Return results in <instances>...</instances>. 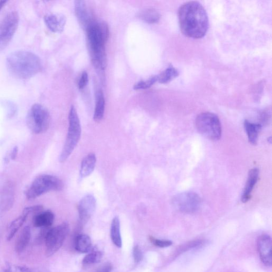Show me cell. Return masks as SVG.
<instances>
[{"label": "cell", "instance_id": "836d02e7", "mask_svg": "<svg viewBox=\"0 0 272 272\" xmlns=\"http://www.w3.org/2000/svg\"><path fill=\"white\" fill-rule=\"evenodd\" d=\"M18 152H19V147L17 146H15L13 149V150L11 154V157L12 160L16 159V158L17 156Z\"/></svg>", "mask_w": 272, "mask_h": 272}, {"label": "cell", "instance_id": "ffe728a7", "mask_svg": "<svg viewBox=\"0 0 272 272\" xmlns=\"http://www.w3.org/2000/svg\"><path fill=\"white\" fill-rule=\"evenodd\" d=\"M31 238V228L29 226H26L24 228L17 240L15 245L16 251L19 253L23 252L28 247Z\"/></svg>", "mask_w": 272, "mask_h": 272}, {"label": "cell", "instance_id": "f1b7e54d", "mask_svg": "<svg viewBox=\"0 0 272 272\" xmlns=\"http://www.w3.org/2000/svg\"><path fill=\"white\" fill-rule=\"evenodd\" d=\"M44 207L42 205H35L26 207L23 212V214L29 216L33 213H39L43 211Z\"/></svg>", "mask_w": 272, "mask_h": 272}, {"label": "cell", "instance_id": "277c9868", "mask_svg": "<svg viewBox=\"0 0 272 272\" xmlns=\"http://www.w3.org/2000/svg\"><path fill=\"white\" fill-rule=\"evenodd\" d=\"M81 134L82 128L80 118L78 117L76 109L74 107H72L69 114V129L66 141L59 157V161L61 163L66 162L71 155L80 141Z\"/></svg>", "mask_w": 272, "mask_h": 272}, {"label": "cell", "instance_id": "484cf974", "mask_svg": "<svg viewBox=\"0 0 272 272\" xmlns=\"http://www.w3.org/2000/svg\"><path fill=\"white\" fill-rule=\"evenodd\" d=\"M103 257V253L99 250H92L87 254L83 259V264L86 265L97 264Z\"/></svg>", "mask_w": 272, "mask_h": 272}, {"label": "cell", "instance_id": "603a6c76", "mask_svg": "<svg viewBox=\"0 0 272 272\" xmlns=\"http://www.w3.org/2000/svg\"><path fill=\"white\" fill-rule=\"evenodd\" d=\"M179 75L178 70L172 65L166 68L160 75H157L158 81L161 84H167L177 77Z\"/></svg>", "mask_w": 272, "mask_h": 272}, {"label": "cell", "instance_id": "1f68e13d", "mask_svg": "<svg viewBox=\"0 0 272 272\" xmlns=\"http://www.w3.org/2000/svg\"><path fill=\"white\" fill-rule=\"evenodd\" d=\"M88 82H89V75L86 72H84L80 78V81L78 82L79 89L82 90L86 87Z\"/></svg>", "mask_w": 272, "mask_h": 272}, {"label": "cell", "instance_id": "cb8c5ba5", "mask_svg": "<svg viewBox=\"0 0 272 272\" xmlns=\"http://www.w3.org/2000/svg\"><path fill=\"white\" fill-rule=\"evenodd\" d=\"M28 217V216L22 214L12 222L8 229L7 236L8 241H11L14 237L16 233L27 220Z\"/></svg>", "mask_w": 272, "mask_h": 272}, {"label": "cell", "instance_id": "5bb4252c", "mask_svg": "<svg viewBox=\"0 0 272 272\" xmlns=\"http://www.w3.org/2000/svg\"><path fill=\"white\" fill-rule=\"evenodd\" d=\"M45 22L48 28L54 33H61L65 28L66 18L62 15L50 14L45 17Z\"/></svg>", "mask_w": 272, "mask_h": 272}, {"label": "cell", "instance_id": "d4e9b609", "mask_svg": "<svg viewBox=\"0 0 272 272\" xmlns=\"http://www.w3.org/2000/svg\"><path fill=\"white\" fill-rule=\"evenodd\" d=\"M105 101L104 95L101 91L97 94V99L94 114V119L95 121L102 120L104 115Z\"/></svg>", "mask_w": 272, "mask_h": 272}, {"label": "cell", "instance_id": "f546056e", "mask_svg": "<svg viewBox=\"0 0 272 272\" xmlns=\"http://www.w3.org/2000/svg\"><path fill=\"white\" fill-rule=\"evenodd\" d=\"M133 254L134 259L136 263H139L142 260L143 258V252L138 245H135L133 248Z\"/></svg>", "mask_w": 272, "mask_h": 272}, {"label": "cell", "instance_id": "5b68a950", "mask_svg": "<svg viewBox=\"0 0 272 272\" xmlns=\"http://www.w3.org/2000/svg\"><path fill=\"white\" fill-rule=\"evenodd\" d=\"M64 183L54 175L42 174L35 178L25 195L29 200H33L51 191H60L64 188Z\"/></svg>", "mask_w": 272, "mask_h": 272}, {"label": "cell", "instance_id": "7402d4cb", "mask_svg": "<svg viewBox=\"0 0 272 272\" xmlns=\"http://www.w3.org/2000/svg\"><path fill=\"white\" fill-rule=\"evenodd\" d=\"M140 19L149 24L157 23L160 19V15L155 9L147 8L138 14Z\"/></svg>", "mask_w": 272, "mask_h": 272}, {"label": "cell", "instance_id": "4316f807", "mask_svg": "<svg viewBox=\"0 0 272 272\" xmlns=\"http://www.w3.org/2000/svg\"><path fill=\"white\" fill-rule=\"evenodd\" d=\"M157 75L154 76L146 81H142L137 83L135 85L134 89L136 90L147 89L157 82Z\"/></svg>", "mask_w": 272, "mask_h": 272}, {"label": "cell", "instance_id": "e575fe53", "mask_svg": "<svg viewBox=\"0 0 272 272\" xmlns=\"http://www.w3.org/2000/svg\"><path fill=\"white\" fill-rule=\"evenodd\" d=\"M7 2V1H0V10H2V8L5 5Z\"/></svg>", "mask_w": 272, "mask_h": 272}, {"label": "cell", "instance_id": "4fadbf2b", "mask_svg": "<svg viewBox=\"0 0 272 272\" xmlns=\"http://www.w3.org/2000/svg\"><path fill=\"white\" fill-rule=\"evenodd\" d=\"M75 10L77 19L83 27L87 29L94 21L91 12L84 1H76Z\"/></svg>", "mask_w": 272, "mask_h": 272}, {"label": "cell", "instance_id": "d6a6232c", "mask_svg": "<svg viewBox=\"0 0 272 272\" xmlns=\"http://www.w3.org/2000/svg\"><path fill=\"white\" fill-rule=\"evenodd\" d=\"M112 268V265L111 263L106 262L95 269L92 272H111Z\"/></svg>", "mask_w": 272, "mask_h": 272}, {"label": "cell", "instance_id": "9a60e30c", "mask_svg": "<svg viewBox=\"0 0 272 272\" xmlns=\"http://www.w3.org/2000/svg\"><path fill=\"white\" fill-rule=\"evenodd\" d=\"M259 176V170L254 168L250 170L248 177L241 197V201L246 203L251 198L252 191L255 187Z\"/></svg>", "mask_w": 272, "mask_h": 272}, {"label": "cell", "instance_id": "2e32d148", "mask_svg": "<svg viewBox=\"0 0 272 272\" xmlns=\"http://www.w3.org/2000/svg\"><path fill=\"white\" fill-rule=\"evenodd\" d=\"M55 218V214L51 210H43L34 217L33 224L37 227L48 228L54 223Z\"/></svg>", "mask_w": 272, "mask_h": 272}, {"label": "cell", "instance_id": "8fae6325", "mask_svg": "<svg viewBox=\"0 0 272 272\" xmlns=\"http://www.w3.org/2000/svg\"><path fill=\"white\" fill-rule=\"evenodd\" d=\"M96 200L92 195L84 197L79 203L78 210L79 217L82 224L86 223L95 212Z\"/></svg>", "mask_w": 272, "mask_h": 272}, {"label": "cell", "instance_id": "30bf717a", "mask_svg": "<svg viewBox=\"0 0 272 272\" xmlns=\"http://www.w3.org/2000/svg\"><path fill=\"white\" fill-rule=\"evenodd\" d=\"M200 197L195 192L188 191L175 196L172 200L174 207L182 213H192L201 205Z\"/></svg>", "mask_w": 272, "mask_h": 272}, {"label": "cell", "instance_id": "7a4b0ae2", "mask_svg": "<svg viewBox=\"0 0 272 272\" xmlns=\"http://www.w3.org/2000/svg\"><path fill=\"white\" fill-rule=\"evenodd\" d=\"M6 64L10 72L15 77L26 80L37 75L42 68L39 57L28 51L12 53L7 59Z\"/></svg>", "mask_w": 272, "mask_h": 272}, {"label": "cell", "instance_id": "9c48e42d", "mask_svg": "<svg viewBox=\"0 0 272 272\" xmlns=\"http://www.w3.org/2000/svg\"><path fill=\"white\" fill-rule=\"evenodd\" d=\"M20 22L17 12L7 14L0 22V50L4 49L10 43L15 35Z\"/></svg>", "mask_w": 272, "mask_h": 272}, {"label": "cell", "instance_id": "44dd1931", "mask_svg": "<svg viewBox=\"0 0 272 272\" xmlns=\"http://www.w3.org/2000/svg\"><path fill=\"white\" fill-rule=\"evenodd\" d=\"M111 239L112 242L118 248L122 246V241L120 231L119 218L116 216L113 219L110 230Z\"/></svg>", "mask_w": 272, "mask_h": 272}, {"label": "cell", "instance_id": "83f0119b", "mask_svg": "<svg viewBox=\"0 0 272 272\" xmlns=\"http://www.w3.org/2000/svg\"><path fill=\"white\" fill-rule=\"evenodd\" d=\"M149 239L155 246L160 248L168 247L172 244V242L170 240L158 239L152 236H150Z\"/></svg>", "mask_w": 272, "mask_h": 272}, {"label": "cell", "instance_id": "ba28073f", "mask_svg": "<svg viewBox=\"0 0 272 272\" xmlns=\"http://www.w3.org/2000/svg\"><path fill=\"white\" fill-rule=\"evenodd\" d=\"M69 232V225L67 223L50 228L45 237L48 257L54 255L62 247Z\"/></svg>", "mask_w": 272, "mask_h": 272}, {"label": "cell", "instance_id": "52a82bcc", "mask_svg": "<svg viewBox=\"0 0 272 272\" xmlns=\"http://www.w3.org/2000/svg\"><path fill=\"white\" fill-rule=\"evenodd\" d=\"M26 122L30 130L39 134L48 130L50 123V115L48 109L40 104L33 105L29 110Z\"/></svg>", "mask_w": 272, "mask_h": 272}, {"label": "cell", "instance_id": "3957f363", "mask_svg": "<svg viewBox=\"0 0 272 272\" xmlns=\"http://www.w3.org/2000/svg\"><path fill=\"white\" fill-rule=\"evenodd\" d=\"M86 30L92 60L95 62H101L106 60L105 44L109 37V30L108 25L104 23L94 22Z\"/></svg>", "mask_w": 272, "mask_h": 272}, {"label": "cell", "instance_id": "8992f818", "mask_svg": "<svg viewBox=\"0 0 272 272\" xmlns=\"http://www.w3.org/2000/svg\"><path fill=\"white\" fill-rule=\"evenodd\" d=\"M196 127L199 133L210 140H217L221 137V122L214 113L204 112L200 114L196 119Z\"/></svg>", "mask_w": 272, "mask_h": 272}, {"label": "cell", "instance_id": "ac0fdd59", "mask_svg": "<svg viewBox=\"0 0 272 272\" xmlns=\"http://www.w3.org/2000/svg\"><path fill=\"white\" fill-rule=\"evenodd\" d=\"M96 163V157L94 153L87 155L83 159L80 170L81 176L85 178L92 173Z\"/></svg>", "mask_w": 272, "mask_h": 272}, {"label": "cell", "instance_id": "6da1fadb", "mask_svg": "<svg viewBox=\"0 0 272 272\" xmlns=\"http://www.w3.org/2000/svg\"><path fill=\"white\" fill-rule=\"evenodd\" d=\"M178 19L182 33L190 38L200 39L205 36L208 28L207 13L197 2H189L179 9Z\"/></svg>", "mask_w": 272, "mask_h": 272}, {"label": "cell", "instance_id": "e0dca14e", "mask_svg": "<svg viewBox=\"0 0 272 272\" xmlns=\"http://www.w3.org/2000/svg\"><path fill=\"white\" fill-rule=\"evenodd\" d=\"M75 247L77 251L81 253L90 252L93 249L91 238L85 234H79L75 239Z\"/></svg>", "mask_w": 272, "mask_h": 272}, {"label": "cell", "instance_id": "4dcf8cb0", "mask_svg": "<svg viewBox=\"0 0 272 272\" xmlns=\"http://www.w3.org/2000/svg\"><path fill=\"white\" fill-rule=\"evenodd\" d=\"M4 104L6 106L8 117H14L17 111L16 105L13 103L8 101L5 102Z\"/></svg>", "mask_w": 272, "mask_h": 272}, {"label": "cell", "instance_id": "7c38bea8", "mask_svg": "<svg viewBox=\"0 0 272 272\" xmlns=\"http://www.w3.org/2000/svg\"><path fill=\"white\" fill-rule=\"evenodd\" d=\"M257 249L260 260L267 267H271V239L269 235L263 234L259 236L257 241Z\"/></svg>", "mask_w": 272, "mask_h": 272}, {"label": "cell", "instance_id": "d6986e66", "mask_svg": "<svg viewBox=\"0 0 272 272\" xmlns=\"http://www.w3.org/2000/svg\"><path fill=\"white\" fill-rule=\"evenodd\" d=\"M244 127L246 131L249 142L252 145H256L258 141V134L261 129V125L259 124L245 120Z\"/></svg>", "mask_w": 272, "mask_h": 272}]
</instances>
